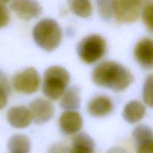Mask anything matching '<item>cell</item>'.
<instances>
[{"label":"cell","mask_w":153,"mask_h":153,"mask_svg":"<svg viewBox=\"0 0 153 153\" xmlns=\"http://www.w3.org/2000/svg\"><path fill=\"white\" fill-rule=\"evenodd\" d=\"M107 153H128L126 149H122V148L115 147L112 148Z\"/></svg>","instance_id":"4316f807"},{"label":"cell","mask_w":153,"mask_h":153,"mask_svg":"<svg viewBox=\"0 0 153 153\" xmlns=\"http://www.w3.org/2000/svg\"><path fill=\"white\" fill-rule=\"evenodd\" d=\"M7 146L10 153H29L31 141L23 134H14L9 139Z\"/></svg>","instance_id":"2e32d148"},{"label":"cell","mask_w":153,"mask_h":153,"mask_svg":"<svg viewBox=\"0 0 153 153\" xmlns=\"http://www.w3.org/2000/svg\"><path fill=\"white\" fill-rule=\"evenodd\" d=\"M7 119L9 124L16 128H26L32 122L29 110L24 106H16L9 109Z\"/></svg>","instance_id":"7c38bea8"},{"label":"cell","mask_w":153,"mask_h":153,"mask_svg":"<svg viewBox=\"0 0 153 153\" xmlns=\"http://www.w3.org/2000/svg\"><path fill=\"white\" fill-rule=\"evenodd\" d=\"M93 139L86 133H81L73 138L69 153H95Z\"/></svg>","instance_id":"9a60e30c"},{"label":"cell","mask_w":153,"mask_h":153,"mask_svg":"<svg viewBox=\"0 0 153 153\" xmlns=\"http://www.w3.org/2000/svg\"><path fill=\"white\" fill-rule=\"evenodd\" d=\"M137 153H153V141L145 142L137 145Z\"/></svg>","instance_id":"cb8c5ba5"},{"label":"cell","mask_w":153,"mask_h":153,"mask_svg":"<svg viewBox=\"0 0 153 153\" xmlns=\"http://www.w3.org/2000/svg\"><path fill=\"white\" fill-rule=\"evenodd\" d=\"M152 13H153V7L152 4H150L146 6L143 11L142 17L144 24L146 25V28L150 31H152L153 29V19H152Z\"/></svg>","instance_id":"44dd1931"},{"label":"cell","mask_w":153,"mask_h":153,"mask_svg":"<svg viewBox=\"0 0 153 153\" xmlns=\"http://www.w3.org/2000/svg\"><path fill=\"white\" fill-rule=\"evenodd\" d=\"M92 80L98 86L120 92L131 85L134 76L122 64L108 61L102 62L94 68Z\"/></svg>","instance_id":"6da1fadb"},{"label":"cell","mask_w":153,"mask_h":153,"mask_svg":"<svg viewBox=\"0 0 153 153\" xmlns=\"http://www.w3.org/2000/svg\"><path fill=\"white\" fill-rule=\"evenodd\" d=\"M143 0H113V14L121 23L134 22L140 17Z\"/></svg>","instance_id":"5b68a950"},{"label":"cell","mask_w":153,"mask_h":153,"mask_svg":"<svg viewBox=\"0 0 153 153\" xmlns=\"http://www.w3.org/2000/svg\"><path fill=\"white\" fill-rule=\"evenodd\" d=\"M70 149L66 146L61 143H57L52 145L47 153H69Z\"/></svg>","instance_id":"603a6c76"},{"label":"cell","mask_w":153,"mask_h":153,"mask_svg":"<svg viewBox=\"0 0 153 153\" xmlns=\"http://www.w3.org/2000/svg\"><path fill=\"white\" fill-rule=\"evenodd\" d=\"M113 110V102L106 96H97L88 105V113L95 117H104L112 113Z\"/></svg>","instance_id":"8fae6325"},{"label":"cell","mask_w":153,"mask_h":153,"mask_svg":"<svg viewBox=\"0 0 153 153\" xmlns=\"http://www.w3.org/2000/svg\"><path fill=\"white\" fill-rule=\"evenodd\" d=\"M7 102V91L0 88V111L4 108Z\"/></svg>","instance_id":"d4e9b609"},{"label":"cell","mask_w":153,"mask_h":153,"mask_svg":"<svg viewBox=\"0 0 153 153\" xmlns=\"http://www.w3.org/2000/svg\"><path fill=\"white\" fill-rule=\"evenodd\" d=\"M33 38L36 44L46 52H52L59 46L62 31L58 22L52 19H43L34 26Z\"/></svg>","instance_id":"7a4b0ae2"},{"label":"cell","mask_w":153,"mask_h":153,"mask_svg":"<svg viewBox=\"0 0 153 153\" xmlns=\"http://www.w3.org/2000/svg\"><path fill=\"white\" fill-rule=\"evenodd\" d=\"M73 13L82 18H88L92 13L91 0H67Z\"/></svg>","instance_id":"e0dca14e"},{"label":"cell","mask_w":153,"mask_h":153,"mask_svg":"<svg viewBox=\"0 0 153 153\" xmlns=\"http://www.w3.org/2000/svg\"><path fill=\"white\" fill-rule=\"evenodd\" d=\"M152 76H149L146 79L144 86H143V98L144 102L149 106L150 108L152 107L153 97H152Z\"/></svg>","instance_id":"ffe728a7"},{"label":"cell","mask_w":153,"mask_h":153,"mask_svg":"<svg viewBox=\"0 0 153 153\" xmlns=\"http://www.w3.org/2000/svg\"><path fill=\"white\" fill-rule=\"evenodd\" d=\"M70 82V76L65 68L52 66L45 71L43 92L51 100H58L63 96Z\"/></svg>","instance_id":"3957f363"},{"label":"cell","mask_w":153,"mask_h":153,"mask_svg":"<svg viewBox=\"0 0 153 153\" xmlns=\"http://www.w3.org/2000/svg\"><path fill=\"white\" fill-rule=\"evenodd\" d=\"M134 56L141 67L152 69L153 66V44L150 38L140 40L134 48Z\"/></svg>","instance_id":"30bf717a"},{"label":"cell","mask_w":153,"mask_h":153,"mask_svg":"<svg viewBox=\"0 0 153 153\" xmlns=\"http://www.w3.org/2000/svg\"><path fill=\"white\" fill-rule=\"evenodd\" d=\"M144 105L138 101H131L127 103L123 111V117L128 123H137L145 116Z\"/></svg>","instance_id":"4fadbf2b"},{"label":"cell","mask_w":153,"mask_h":153,"mask_svg":"<svg viewBox=\"0 0 153 153\" xmlns=\"http://www.w3.org/2000/svg\"><path fill=\"white\" fill-rule=\"evenodd\" d=\"M12 84L18 92L24 94H34L40 87V75L34 67H28L13 76Z\"/></svg>","instance_id":"8992f818"},{"label":"cell","mask_w":153,"mask_h":153,"mask_svg":"<svg viewBox=\"0 0 153 153\" xmlns=\"http://www.w3.org/2000/svg\"><path fill=\"white\" fill-rule=\"evenodd\" d=\"M0 88H4L6 91H8V85H7V82L5 78L2 76L1 73H0Z\"/></svg>","instance_id":"484cf974"},{"label":"cell","mask_w":153,"mask_h":153,"mask_svg":"<svg viewBox=\"0 0 153 153\" xmlns=\"http://www.w3.org/2000/svg\"><path fill=\"white\" fill-rule=\"evenodd\" d=\"M107 50L106 40L98 34H91L82 39L77 47V52L82 61L94 64L101 59Z\"/></svg>","instance_id":"277c9868"},{"label":"cell","mask_w":153,"mask_h":153,"mask_svg":"<svg viewBox=\"0 0 153 153\" xmlns=\"http://www.w3.org/2000/svg\"><path fill=\"white\" fill-rule=\"evenodd\" d=\"M59 125L63 133L72 135L82 129L83 120L76 111H67L60 117Z\"/></svg>","instance_id":"9c48e42d"},{"label":"cell","mask_w":153,"mask_h":153,"mask_svg":"<svg viewBox=\"0 0 153 153\" xmlns=\"http://www.w3.org/2000/svg\"><path fill=\"white\" fill-rule=\"evenodd\" d=\"M12 10L24 20L37 18L42 13V7L35 0H14L10 4Z\"/></svg>","instance_id":"ba28073f"},{"label":"cell","mask_w":153,"mask_h":153,"mask_svg":"<svg viewBox=\"0 0 153 153\" xmlns=\"http://www.w3.org/2000/svg\"><path fill=\"white\" fill-rule=\"evenodd\" d=\"M10 21V16L7 7L0 4V28L5 27Z\"/></svg>","instance_id":"7402d4cb"},{"label":"cell","mask_w":153,"mask_h":153,"mask_svg":"<svg viewBox=\"0 0 153 153\" xmlns=\"http://www.w3.org/2000/svg\"><path fill=\"white\" fill-rule=\"evenodd\" d=\"M61 97V106L62 108L67 111H75L80 107V90L78 87H70L65 91Z\"/></svg>","instance_id":"5bb4252c"},{"label":"cell","mask_w":153,"mask_h":153,"mask_svg":"<svg viewBox=\"0 0 153 153\" xmlns=\"http://www.w3.org/2000/svg\"><path fill=\"white\" fill-rule=\"evenodd\" d=\"M28 110L32 117V120L38 125H42L50 120L55 112L52 103L43 98H37L33 100L30 103Z\"/></svg>","instance_id":"52a82bcc"},{"label":"cell","mask_w":153,"mask_h":153,"mask_svg":"<svg viewBox=\"0 0 153 153\" xmlns=\"http://www.w3.org/2000/svg\"><path fill=\"white\" fill-rule=\"evenodd\" d=\"M133 137L137 144L145 142L153 141L152 131L151 128L146 125H139L133 131Z\"/></svg>","instance_id":"ac0fdd59"},{"label":"cell","mask_w":153,"mask_h":153,"mask_svg":"<svg viewBox=\"0 0 153 153\" xmlns=\"http://www.w3.org/2000/svg\"><path fill=\"white\" fill-rule=\"evenodd\" d=\"M9 1H10V0H0V4H5V3L8 2Z\"/></svg>","instance_id":"83f0119b"},{"label":"cell","mask_w":153,"mask_h":153,"mask_svg":"<svg viewBox=\"0 0 153 153\" xmlns=\"http://www.w3.org/2000/svg\"><path fill=\"white\" fill-rule=\"evenodd\" d=\"M100 17L105 21L110 20L113 16V0H97Z\"/></svg>","instance_id":"d6986e66"}]
</instances>
